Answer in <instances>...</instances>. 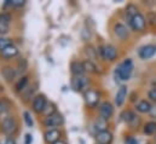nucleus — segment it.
Returning a JSON list of instances; mask_svg holds the SVG:
<instances>
[{"mask_svg":"<svg viewBox=\"0 0 156 144\" xmlns=\"http://www.w3.org/2000/svg\"><path fill=\"white\" fill-rule=\"evenodd\" d=\"M88 85V79L85 76H74L72 80V87L75 91H82L87 87Z\"/></svg>","mask_w":156,"mask_h":144,"instance_id":"12","label":"nucleus"},{"mask_svg":"<svg viewBox=\"0 0 156 144\" xmlns=\"http://www.w3.org/2000/svg\"><path fill=\"white\" fill-rule=\"evenodd\" d=\"M138 12H139V11H138L137 6H136V5H133V4H129V5L126 7V16H127L128 21H129L133 16H136Z\"/></svg>","mask_w":156,"mask_h":144,"instance_id":"25","label":"nucleus"},{"mask_svg":"<svg viewBox=\"0 0 156 144\" xmlns=\"http://www.w3.org/2000/svg\"><path fill=\"white\" fill-rule=\"evenodd\" d=\"M149 114L151 115V117H155L156 119V107H151V110H150Z\"/></svg>","mask_w":156,"mask_h":144,"instance_id":"38","label":"nucleus"},{"mask_svg":"<svg viewBox=\"0 0 156 144\" xmlns=\"http://www.w3.org/2000/svg\"><path fill=\"white\" fill-rule=\"evenodd\" d=\"M44 115L47 117V116H51V115H53L55 113H56V110H55V107L52 106V104H46V107L44 109Z\"/></svg>","mask_w":156,"mask_h":144,"instance_id":"32","label":"nucleus"},{"mask_svg":"<svg viewBox=\"0 0 156 144\" xmlns=\"http://www.w3.org/2000/svg\"><path fill=\"white\" fill-rule=\"evenodd\" d=\"M11 4H12V6H15V7H21V6H23V5L26 4V0H12Z\"/></svg>","mask_w":156,"mask_h":144,"instance_id":"36","label":"nucleus"},{"mask_svg":"<svg viewBox=\"0 0 156 144\" xmlns=\"http://www.w3.org/2000/svg\"><path fill=\"white\" fill-rule=\"evenodd\" d=\"M113 133L110 131H103V132H97L96 135V141L98 144H112L113 143Z\"/></svg>","mask_w":156,"mask_h":144,"instance_id":"14","label":"nucleus"},{"mask_svg":"<svg viewBox=\"0 0 156 144\" xmlns=\"http://www.w3.org/2000/svg\"><path fill=\"white\" fill-rule=\"evenodd\" d=\"M28 81H29V77H28L27 75L22 76V77L17 81V84H16V91H17V92L24 91V90L28 87Z\"/></svg>","mask_w":156,"mask_h":144,"instance_id":"21","label":"nucleus"},{"mask_svg":"<svg viewBox=\"0 0 156 144\" xmlns=\"http://www.w3.org/2000/svg\"><path fill=\"white\" fill-rule=\"evenodd\" d=\"M10 45H12V41L7 38H4V36H0V51L5 50L6 47H9Z\"/></svg>","mask_w":156,"mask_h":144,"instance_id":"28","label":"nucleus"},{"mask_svg":"<svg viewBox=\"0 0 156 144\" xmlns=\"http://www.w3.org/2000/svg\"><path fill=\"white\" fill-rule=\"evenodd\" d=\"M98 52L101 55V57L105 61L113 62L119 57V51L114 45H103L98 47Z\"/></svg>","mask_w":156,"mask_h":144,"instance_id":"3","label":"nucleus"},{"mask_svg":"<svg viewBox=\"0 0 156 144\" xmlns=\"http://www.w3.org/2000/svg\"><path fill=\"white\" fill-rule=\"evenodd\" d=\"M156 53V46L154 45H145L143 47H140L138 55L142 59H150L151 57H154Z\"/></svg>","mask_w":156,"mask_h":144,"instance_id":"11","label":"nucleus"},{"mask_svg":"<svg viewBox=\"0 0 156 144\" xmlns=\"http://www.w3.org/2000/svg\"><path fill=\"white\" fill-rule=\"evenodd\" d=\"M10 108H11L10 102H9L7 99H5V98H1V99H0V115L6 114V113L10 110Z\"/></svg>","mask_w":156,"mask_h":144,"instance_id":"26","label":"nucleus"},{"mask_svg":"<svg viewBox=\"0 0 156 144\" xmlns=\"http://www.w3.org/2000/svg\"><path fill=\"white\" fill-rule=\"evenodd\" d=\"M85 101L90 108H96L99 103V93L94 90H87L85 92Z\"/></svg>","mask_w":156,"mask_h":144,"instance_id":"6","label":"nucleus"},{"mask_svg":"<svg viewBox=\"0 0 156 144\" xmlns=\"http://www.w3.org/2000/svg\"><path fill=\"white\" fill-rule=\"evenodd\" d=\"M136 144H140V143H139V142H138V141H137V142H136Z\"/></svg>","mask_w":156,"mask_h":144,"instance_id":"41","label":"nucleus"},{"mask_svg":"<svg viewBox=\"0 0 156 144\" xmlns=\"http://www.w3.org/2000/svg\"><path fill=\"white\" fill-rule=\"evenodd\" d=\"M1 74H2V76H4V79L6 80V81H9V82H11V81H13V79L16 77V70L12 68V67H4L2 69H1Z\"/></svg>","mask_w":156,"mask_h":144,"instance_id":"19","label":"nucleus"},{"mask_svg":"<svg viewBox=\"0 0 156 144\" xmlns=\"http://www.w3.org/2000/svg\"><path fill=\"white\" fill-rule=\"evenodd\" d=\"M148 97H149V99H150L151 102L156 103V87H153V88L149 90V92H148Z\"/></svg>","mask_w":156,"mask_h":144,"instance_id":"34","label":"nucleus"},{"mask_svg":"<svg viewBox=\"0 0 156 144\" xmlns=\"http://www.w3.org/2000/svg\"><path fill=\"white\" fill-rule=\"evenodd\" d=\"M144 133L148 136H153L156 133V121H149L144 125Z\"/></svg>","mask_w":156,"mask_h":144,"instance_id":"24","label":"nucleus"},{"mask_svg":"<svg viewBox=\"0 0 156 144\" xmlns=\"http://www.w3.org/2000/svg\"><path fill=\"white\" fill-rule=\"evenodd\" d=\"M99 114H101L102 117L109 120L114 115V107H113V104L110 102H108V101L101 103V106H99Z\"/></svg>","mask_w":156,"mask_h":144,"instance_id":"8","label":"nucleus"},{"mask_svg":"<svg viewBox=\"0 0 156 144\" xmlns=\"http://www.w3.org/2000/svg\"><path fill=\"white\" fill-rule=\"evenodd\" d=\"M128 23L134 32H144L147 29V18L140 12H138L136 16H133L128 21Z\"/></svg>","mask_w":156,"mask_h":144,"instance_id":"4","label":"nucleus"},{"mask_svg":"<svg viewBox=\"0 0 156 144\" xmlns=\"http://www.w3.org/2000/svg\"><path fill=\"white\" fill-rule=\"evenodd\" d=\"M4 144H16V142L13 141V138H7L6 141H5V143Z\"/></svg>","mask_w":156,"mask_h":144,"instance_id":"39","label":"nucleus"},{"mask_svg":"<svg viewBox=\"0 0 156 144\" xmlns=\"http://www.w3.org/2000/svg\"><path fill=\"white\" fill-rule=\"evenodd\" d=\"M154 139H155V142H156V135H155V137H154Z\"/></svg>","mask_w":156,"mask_h":144,"instance_id":"42","label":"nucleus"},{"mask_svg":"<svg viewBox=\"0 0 156 144\" xmlns=\"http://www.w3.org/2000/svg\"><path fill=\"white\" fill-rule=\"evenodd\" d=\"M23 119H24V122L28 127H32L33 126V119H32V115L29 111H24L23 113Z\"/></svg>","mask_w":156,"mask_h":144,"instance_id":"31","label":"nucleus"},{"mask_svg":"<svg viewBox=\"0 0 156 144\" xmlns=\"http://www.w3.org/2000/svg\"><path fill=\"white\" fill-rule=\"evenodd\" d=\"M126 97H127V87L126 86H121L116 92V96H115V104L117 107H122L125 101H126Z\"/></svg>","mask_w":156,"mask_h":144,"instance_id":"15","label":"nucleus"},{"mask_svg":"<svg viewBox=\"0 0 156 144\" xmlns=\"http://www.w3.org/2000/svg\"><path fill=\"white\" fill-rule=\"evenodd\" d=\"M151 107H153V106L150 104L149 101L142 99V101H139V102L136 104V110L139 111V113H142V114H147V113H150Z\"/></svg>","mask_w":156,"mask_h":144,"instance_id":"17","label":"nucleus"},{"mask_svg":"<svg viewBox=\"0 0 156 144\" xmlns=\"http://www.w3.org/2000/svg\"><path fill=\"white\" fill-rule=\"evenodd\" d=\"M133 62L132 59L127 58L125 59L119 67L116 68V72H115V77L116 80H120V81H127L131 75H132V72H133Z\"/></svg>","mask_w":156,"mask_h":144,"instance_id":"1","label":"nucleus"},{"mask_svg":"<svg viewBox=\"0 0 156 144\" xmlns=\"http://www.w3.org/2000/svg\"><path fill=\"white\" fill-rule=\"evenodd\" d=\"M125 115H126L125 121L128 124V126H129L131 128H137V127L139 126V124H140V117H139L137 114H134V113L131 111V110H127V111H125Z\"/></svg>","mask_w":156,"mask_h":144,"instance_id":"10","label":"nucleus"},{"mask_svg":"<svg viewBox=\"0 0 156 144\" xmlns=\"http://www.w3.org/2000/svg\"><path fill=\"white\" fill-rule=\"evenodd\" d=\"M114 34L121 40V41H126L128 38H129V32H128V28L121 23V22H117L114 26Z\"/></svg>","mask_w":156,"mask_h":144,"instance_id":"7","label":"nucleus"},{"mask_svg":"<svg viewBox=\"0 0 156 144\" xmlns=\"http://www.w3.org/2000/svg\"><path fill=\"white\" fill-rule=\"evenodd\" d=\"M44 137H45L46 143L55 144L56 142L59 141V138H61V132H59V130H57V128H51V130H47V131L45 132Z\"/></svg>","mask_w":156,"mask_h":144,"instance_id":"13","label":"nucleus"},{"mask_svg":"<svg viewBox=\"0 0 156 144\" xmlns=\"http://www.w3.org/2000/svg\"><path fill=\"white\" fill-rule=\"evenodd\" d=\"M63 122H64V119H63V116H62L59 113H55L53 115L47 116V117H45V120H44V125H45V127H47L48 130H51V128H57V127L62 126Z\"/></svg>","mask_w":156,"mask_h":144,"instance_id":"5","label":"nucleus"},{"mask_svg":"<svg viewBox=\"0 0 156 144\" xmlns=\"http://www.w3.org/2000/svg\"><path fill=\"white\" fill-rule=\"evenodd\" d=\"M9 33V24H5V23H1L0 22V35H5Z\"/></svg>","mask_w":156,"mask_h":144,"instance_id":"35","label":"nucleus"},{"mask_svg":"<svg viewBox=\"0 0 156 144\" xmlns=\"http://www.w3.org/2000/svg\"><path fill=\"white\" fill-rule=\"evenodd\" d=\"M47 102H46V97L44 95H38L34 97L33 103H32V108L35 113H42L44 109L46 107Z\"/></svg>","mask_w":156,"mask_h":144,"instance_id":"9","label":"nucleus"},{"mask_svg":"<svg viewBox=\"0 0 156 144\" xmlns=\"http://www.w3.org/2000/svg\"><path fill=\"white\" fill-rule=\"evenodd\" d=\"M1 128L6 136L12 137L18 131V124L12 116H4L1 119Z\"/></svg>","mask_w":156,"mask_h":144,"instance_id":"2","label":"nucleus"},{"mask_svg":"<svg viewBox=\"0 0 156 144\" xmlns=\"http://www.w3.org/2000/svg\"><path fill=\"white\" fill-rule=\"evenodd\" d=\"M26 144H32L33 143V136L32 135H29V133H27L26 135Z\"/></svg>","mask_w":156,"mask_h":144,"instance_id":"37","label":"nucleus"},{"mask_svg":"<svg viewBox=\"0 0 156 144\" xmlns=\"http://www.w3.org/2000/svg\"><path fill=\"white\" fill-rule=\"evenodd\" d=\"M70 69H72V73L74 76H82L85 73L82 62H79V61H74L70 63Z\"/></svg>","mask_w":156,"mask_h":144,"instance_id":"18","label":"nucleus"},{"mask_svg":"<svg viewBox=\"0 0 156 144\" xmlns=\"http://www.w3.org/2000/svg\"><path fill=\"white\" fill-rule=\"evenodd\" d=\"M94 127L97 130V132H103V131H107L108 130V120L102 117V116H98L96 122H94Z\"/></svg>","mask_w":156,"mask_h":144,"instance_id":"20","label":"nucleus"},{"mask_svg":"<svg viewBox=\"0 0 156 144\" xmlns=\"http://www.w3.org/2000/svg\"><path fill=\"white\" fill-rule=\"evenodd\" d=\"M97 144H98V143H97Z\"/></svg>","mask_w":156,"mask_h":144,"instance_id":"43","label":"nucleus"},{"mask_svg":"<svg viewBox=\"0 0 156 144\" xmlns=\"http://www.w3.org/2000/svg\"><path fill=\"white\" fill-rule=\"evenodd\" d=\"M82 66H83L85 73H90V74H94V73H97V66L93 63V61L85 59V61L82 62Z\"/></svg>","mask_w":156,"mask_h":144,"instance_id":"22","label":"nucleus"},{"mask_svg":"<svg viewBox=\"0 0 156 144\" xmlns=\"http://www.w3.org/2000/svg\"><path fill=\"white\" fill-rule=\"evenodd\" d=\"M35 91H37V84H35L34 86H28L24 91L21 92V93H22V97H23V101H28V99H30V98L34 96Z\"/></svg>","mask_w":156,"mask_h":144,"instance_id":"23","label":"nucleus"},{"mask_svg":"<svg viewBox=\"0 0 156 144\" xmlns=\"http://www.w3.org/2000/svg\"><path fill=\"white\" fill-rule=\"evenodd\" d=\"M147 23H149L151 27H156V13L149 12L147 16Z\"/></svg>","mask_w":156,"mask_h":144,"instance_id":"30","label":"nucleus"},{"mask_svg":"<svg viewBox=\"0 0 156 144\" xmlns=\"http://www.w3.org/2000/svg\"><path fill=\"white\" fill-rule=\"evenodd\" d=\"M55 144H67L66 143V142H63V141H61V139H59V141H58V142H56V143Z\"/></svg>","mask_w":156,"mask_h":144,"instance_id":"40","label":"nucleus"},{"mask_svg":"<svg viewBox=\"0 0 156 144\" xmlns=\"http://www.w3.org/2000/svg\"><path fill=\"white\" fill-rule=\"evenodd\" d=\"M17 68H18V73L20 74H23V73L26 72L28 69V62H27V59L26 58H21L18 61V63H17Z\"/></svg>","mask_w":156,"mask_h":144,"instance_id":"27","label":"nucleus"},{"mask_svg":"<svg viewBox=\"0 0 156 144\" xmlns=\"http://www.w3.org/2000/svg\"><path fill=\"white\" fill-rule=\"evenodd\" d=\"M11 21V15L9 12H1L0 13V22L1 23H5V24H9Z\"/></svg>","mask_w":156,"mask_h":144,"instance_id":"33","label":"nucleus"},{"mask_svg":"<svg viewBox=\"0 0 156 144\" xmlns=\"http://www.w3.org/2000/svg\"><path fill=\"white\" fill-rule=\"evenodd\" d=\"M86 55L88 56V59L92 61L97 57V50H94L92 46H88V47H86Z\"/></svg>","mask_w":156,"mask_h":144,"instance_id":"29","label":"nucleus"},{"mask_svg":"<svg viewBox=\"0 0 156 144\" xmlns=\"http://www.w3.org/2000/svg\"><path fill=\"white\" fill-rule=\"evenodd\" d=\"M0 55H1L2 58H13V57H16L18 55V49L12 44L9 47H6L5 50L0 51Z\"/></svg>","mask_w":156,"mask_h":144,"instance_id":"16","label":"nucleus"}]
</instances>
